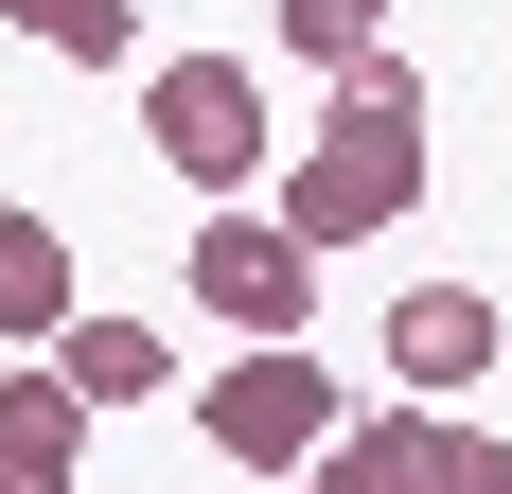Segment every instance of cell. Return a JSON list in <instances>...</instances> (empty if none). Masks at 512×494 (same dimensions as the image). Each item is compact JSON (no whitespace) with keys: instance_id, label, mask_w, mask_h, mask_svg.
<instances>
[{"instance_id":"6da1fadb","label":"cell","mask_w":512,"mask_h":494,"mask_svg":"<svg viewBox=\"0 0 512 494\" xmlns=\"http://www.w3.org/2000/svg\"><path fill=\"white\" fill-rule=\"evenodd\" d=\"M407 212H424V71H407V53H371V71H336L318 142L265 177V230L301 247V265H336V247L407 230Z\"/></svg>"},{"instance_id":"7a4b0ae2","label":"cell","mask_w":512,"mask_h":494,"mask_svg":"<svg viewBox=\"0 0 512 494\" xmlns=\"http://www.w3.org/2000/svg\"><path fill=\"white\" fill-rule=\"evenodd\" d=\"M142 142H159V177H195L212 212H248L265 195V71L248 53H159L142 71Z\"/></svg>"},{"instance_id":"3957f363","label":"cell","mask_w":512,"mask_h":494,"mask_svg":"<svg viewBox=\"0 0 512 494\" xmlns=\"http://www.w3.org/2000/svg\"><path fill=\"white\" fill-rule=\"evenodd\" d=\"M336 424H354V389H336V353H318V336H301V353H230V371L195 389V442L248 459V477H318Z\"/></svg>"},{"instance_id":"277c9868","label":"cell","mask_w":512,"mask_h":494,"mask_svg":"<svg viewBox=\"0 0 512 494\" xmlns=\"http://www.w3.org/2000/svg\"><path fill=\"white\" fill-rule=\"evenodd\" d=\"M177 283H195V318H212L230 353H301V336H318V265L265 230V212H212V230L177 247Z\"/></svg>"},{"instance_id":"5b68a950","label":"cell","mask_w":512,"mask_h":494,"mask_svg":"<svg viewBox=\"0 0 512 494\" xmlns=\"http://www.w3.org/2000/svg\"><path fill=\"white\" fill-rule=\"evenodd\" d=\"M495 300L477 283H407L389 300V406H460V389H495Z\"/></svg>"},{"instance_id":"8992f818","label":"cell","mask_w":512,"mask_h":494,"mask_svg":"<svg viewBox=\"0 0 512 494\" xmlns=\"http://www.w3.org/2000/svg\"><path fill=\"white\" fill-rule=\"evenodd\" d=\"M71 459H89V406H71V371H53V353H0V477L71 494Z\"/></svg>"},{"instance_id":"52a82bcc","label":"cell","mask_w":512,"mask_h":494,"mask_svg":"<svg viewBox=\"0 0 512 494\" xmlns=\"http://www.w3.org/2000/svg\"><path fill=\"white\" fill-rule=\"evenodd\" d=\"M71 318H89V300H71V230L0 195V353H53Z\"/></svg>"},{"instance_id":"ba28073f","label":"cell","mask_w":512,"mask_h":494,"mask_svg":"<svg viewBox=\"0 0 512 494\" xmlns=\"http://www.w3.org/2000/svg\"><path fill=\"white\" fill-rule=\"evenodd\" d=\"M424 477H442V406H354L301 494H424Z\"/></svg>"},{"instance_id":"9c48e42d","label":"cell","mask_w":512,"mask_h":494,"mask_svg":"<svg viewBox=\"0 0 512 494\" xmlns=\"http://www.w3.org/2000/svg\"><path fill=\"white\" fill-rule=\"evenodd\" d=\"M53 371H71V406H159L177 389V353H159V318H71V336H53Z\"/></svg>"},{"instance_id":"30bf717a","label":"cell","mask_w":512,"mask_h":494,"mask_svg":"<svg viewBox=\"0 0 512 494\" xmlns=\"http://www.w3.org/2000/svg\"><path fill=\"white\" fill-rule=\"evenodd\" d=\"M36 53H71V71H142V0H0Z\"/></svg>"},{"instance_id":"8fae6325","label":"cell","mask_w":512,"mask_h":494,"mask_svg":"<svg viewBox=\"0 0 512 494\" xmlns=\"http://www.w3.org/2000/svg\"><path fill=\"white\" fill-rule=\"evenodd\" d=\"M265 18H283V53L336 89V71H371V53H389V18H407V0H265Z\"/></svg>"},{"instance_id":"7c38bea8","label":"cell","mask_w":512,"mask_h":494,"mask_svg":"<svg viewBox=\"0 0 512 494\" xmlns=\"http://www.w3.org/2000/svg\"><path fill=\"white\" fill-rule=\"evenodd\" d=\"M424 494H512V442H495V424H460V406H442V477H424Z\"/></svg>"},{"instance_id":"4fadbf2b","label":"cell","mask_w":512,"mask_h":494,"mask_svg":"<svg viewBox=\"0 0 512 494\" xmlns=\"http://www.w3.org/2000/svg\"><path fill=\"white\" fill-rule=\"evenodd\" d=\"M0 494H36V477H0Z\"/></svg>"}]
</instances>
